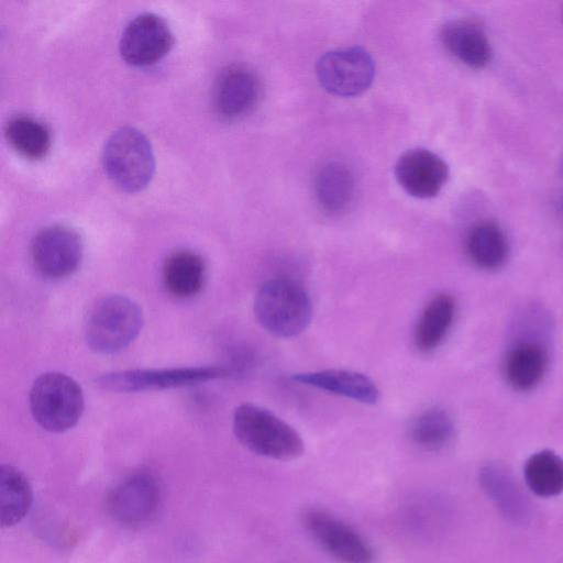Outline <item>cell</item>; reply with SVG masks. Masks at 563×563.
Instances as JSON below:
<instances>
[{"instance_id":"6da1fadb","label":"cell","mask_w":563,"mask_h":563,"mask_svg":"<svg viewBox=\"0 0 563 563\" xmlns=\"http://www.w3.org/2000/svg\"><path fill=\"white\" fill-rule=\"evenodd\" d=\"M254 314L260 325L272 335L291 339L302 333L312 317V303L305 287L289 277H275L258 288Z\"/></svg>"},{"instance_id":"7a4b0ae2","label":"cell","mask_w":563,"mask_h":563,"mask_svg":"<svg viewBox=\"0 0 563 563\" xmlns=\"http://www.w3.org/2000/svg\"><path fill=\"white\" fill-rule=\"evenodd\" d=\"M233 432L251 452L278 461L301 456L305 443L298 431L261 406L244 402L233 413Z\"/></svg>"},{"instance_id":"3957f363","label":"cell","mask_w":563,"mask_h":563,"mask_svg":"<svg viewBox=\"0 0 563 563\" xmlns=\"http://www.w3.org/2000/svg\"><path fill=\"white\" fill-rule=\"evenodd\" d=\"M142 308L122 295L97 300L85 319V340L99 354H113L128 347L143 327Z\"/></svg>"},{"instance_id":"277c9868","label":"cell","mask_w":563,"mask_h":563,"mask_svg":"<svg viewBox=\"0 0 563 563\" xmlns=\"http://www.w3.org/2000/svg\"><path fill=\"white\" fill-rule=\"evenodd\" d=\"M29 405L41 428L59 433L71 429L79 421L85 398L74 378L60 372H46L34 379Z\"/></svg>"},{"instance_id":"5b68a950","label":"cell","mask_w":563,"mask_h":563,"mask_svg":"<svg viewBox=\"0 0 563 563\" xmlns=\"http://www.w3.org/2000/svg\"><path fill=\"white\" fill-rule=\"evenodd\" d=\"M102 163L111 181L128 192L145 188L155 170L150 141L132 126L120 128L110 135L103 147Z\"/></svg>"},{"instance_id":"8992f818","label":"cell","mask_w":563,"mask_h":563,"mask_svg":"<svg viewBox=\"0 0 563 563\" xmlns=\"http://www.w3.org/2000/svg\"><path fill=\"white\" fill-rule=\"evenodd\" d=\"M228 375V368L214 365L136 368L100 375L95 383L99 388L113 393H141L192 386Z\"/></svg>"},{"instance_id":"52a82bcc","label":"cell","mask_w":563,"mask_h":563,"mask_svg":"<svg viewBox=\"0 0 563 563\" xmlns=\"http://www.w3.org/2000/svg\"><path fill=\"white\" fill-rule=\"evenodd\" d=\"M307 533L329 556L339 563H374L375 552L353 527L332 512L311 507L302 512Z\"/></svg>"},{"instance_id":"ba28073f","label":"cell","mask_w":563,"mask_h":563,"mask_svg":"<svg viewBox=\"0 0 563 563\" xmlns=\"http://www.w3.org/2000/svg\"><path fill=\"white\" fill-rule=\"evenodd\" d=\"M317 76L328 92L339 97H353L372 85L375 63L369 53L362 47L338 48L320 57Z\"/></svg>"},{"instance_id":"9c48e42d","label":"cell","mask_w":563,"mask_h":563,"mask_svg":"<svg viewBox=\"0 0 563 563\" xmlns=\"http://www.w3.org/2000/svg\"><path fill=\"white\" fill-rule=\"evenodd\" d=\"M84 245L79 234L64 225L40 230L31 242V257L45 278L62 279L73 275L82 261Z\"/></svg>"},{"instance_id":"30bf717a","label":"cell","mask_w":563,"mask_h":563,"mask_svg":"<svg viewBox=\"0 0 563 563\" xmlns=\"http://www.w3.org/2000/svg\"><path fill=\"white\" fill-rule=\"evenodd\" d=\"M159 485L146 471L130 474L109 492L106 500L109 515L124 526L147 522L159 504Z\"/></svg>"},{"instance_id":"8fae6325","label":"cell","mask_w":563,"mask_h":563,"mask_svg":"<svg viewBox=\"0 0 563 563\" xmlns=\"http://www.w3.org/2000/svg\"><path fill=\"white\" fill-rule=\"evenodd\" d=\"M173 43V33L162 16L142 13L124 29L120 40V54L130 65L145 66L164 57Z\"/></svg>"},{"instance_id":"7c38bea8","label":"cell","mask_w":563,"mask_h":563,"mask_svg":"<svg viewBox=\"0 0 563 563\" xmlns=\"http://www.w3.org/2000/svg\"><path fill=\"white\" fill-rule=\"evenodd\" d=\"M395 177L401 188L419 199L435 197L449 178L446 163L427 148H411L399 156Z\"/></svg>"},{"instance_id":"4fadbf2b","label":"cell","mask_w":563,"mask_h":563,"mask_svg":"<svg viewBox=\"0 0 563 563\" xmlns=\"http://www.w3.org/2000/svg\"><path fill=\"white\" fill-rule=\"evenodd\" d=\"M260 96L256 75L243 65H231L216 80L212 104L224 120H235L249 113Z\"/></svg>"},{"instance_id":"5bb4252c","label":"cell","mask_w":563,"mask_h":563,"mask_svg":"<svg viewBox=\"0 0 563 563\" xmlns=\"http://www.w3.org/2000/svg\"><path fill=\"white\" fill-rule=\"evenodd\" d=\"M440 38L445 49L460 63L474 69L486 67L493 56L489 40L476 21L454 19L444 23Z\"/></svg>"},{"instance_id":"9a60e30c","label":"cell","mask_w":563,"mask_h":563,"mask_svg":"<svg viewBox=\"0 0 563 563\" xmlns=\"http://www.w3.org/2000/svg\"><path fill=\"white\" fill-rule=\"evenodd\" d=\"M292 379L365 405H374L379 399L376 384L368 376L354 371L330 368L298 373Z\"/></svg>"},{"instance_id":"2e32d148","label":"cell","mask_w":563,"mask_h":563,"mask_svg":"<svg viewBox=\"0 0 563 563\" xmlns=\"http://www.w3.org/2000/svg\"><path fill=\"white\" fill-rule=\"evenodd\" d=\"M483 490L509 520L521 522L529 516V503L511 472L500 463H488L481 468Z\"/></svg>"},{"instance_id":"e0dca14e","label":"cell","mask_w":563,"mask_h":563,"mask_svg":"<svg viewBox=\"0 0 563 563\" xmlns=\"http://www.w3.org/2000/svg\"><path fill=\"white\" fill-rule=\"evenodd\" d=\"M313 187L320 208L327 213L339 214L353 201L356 183L352 169L346 164L332 161L319 168Z\"/></svg>"},{"instance_id":"ac0fdd59","label":"cell","mask_w":563,"mask_h":563,"mask_svg":"<svg viewBox=\"0 0 563 563\" xmlns=\"http://www.w3.org/2000/svg\"><path fill=\"white\" fill-rule=\"evenodd\" d=\"M547 364V351L541 342L520 340L507 353L505 376L514 389L527 391L541 382Z\"/></svg>"},{"instance_id":"d6986e66","label":"cell","mask_w":563,"mask_h":563,"mask_svg":"<svg viewBox=\"0 0 563 563\" xmlns=\"http://www.w3.org/2000/svg\"><path fill=\"white\" fill-rule=\"evenodd\" d=\"M455 310V300L449 294H438L426 305L413 333L415 346L420 352L430 353L442 344L453 324Z\"/></svg>"},{"instance_id":"ffe728a7","label":"cell","mask_w":563,"mask_h":563,"mask_svg":"<svg viewBox=\"0 0 563 563\" xmlns=\"http://www.w3.org/2000/svg\"><path fill=\"white\" fill-rule=\"evenodd\" d=\"M166 290L179 299L196 296L203 287L206 265L200 255L188 250L172 253L163 265Z\"/></svg>"},{"instance_id":"44dd1931","label":"cell","mask_w":563,"mask_h":563,"mask_svg":"<svg viewBox=\"0 0 563 563\" xmlns=\"http://www.w3.org/2000/svg\"><path fill=\"white\" fill-rule=\"evenodd\" d=\"M465 247L470 260L486 271L501 267L509 255L507 236L494 221L475 224L467 233Z\"/></svg>"},{"instance_id":"7402d4cb","label":"cell","mask_w":563,"mask_h":563,"mask_svg":"<svg viewBox=\"0 0 563 563\" xmlns=\"http://www.w3.org/2000/svg\"><path fill=\"white\" fill-rule=\"evenodd\" d=\"M32 488L26 476L15 466H0V523L12 527L29 512L32 505Z\"/></svg>"},{"instance_id":"603a6c76","label":"cell","mask_w":563,"mask_h":563,"mask_svg":"<svg viewBox=\"0 0 563 563\" xmlns=\"http://www.w3.org/2000/svg\"><path fill=\"white\" fill-rule=\"evenodd\" d=\"M455 435L451 415L441 408L419 413L409 426V438L420 449L437 452L445 449Z\"/></svg>"},{"instance_id":"cb8c5ba5","label":"cell","mask_w":563,"mask_h":563,"mask_svg":"<svg viewBox=\"0 0 563 563\" xmlns=\"http://www.w3.org/2000/svg\"><path fill=\"white\" fill-rule=\"evenodd\" d=\"M523 477L537 496H558L563 493V459L550 450L536 452L525 463Z\"/></svg>"},{"instance_id":"d4e9b609","label":"cell","mask_w":563,"mask_h":563,"mask_svg":"<svg viewBox=\"0 0 563 563\" xmlns=\"http://www.w3.org/2000/svg\"><path fill=\"white\" fill-rule=\"evenodd\" d=\"M4 133L9 144L30 159L42 158L51 146L49 130L32 117H13L8 121Z\"/></svg>"},{"instance_id":"484cf974","label":"cell","mask_w":563,"mask_h":563,"mask_svg":"<svg viewBox=\"0 0 563 563\" xmlns=\"http://www.w3.org/2000/svg\"><path fill=\"white\" fill-rule=\"evenodd\" d=\"M560 166H561V172L563 174V153H562V156H561V165Z\"/></svg>"},{"instance_id":"4316f807","label":"cell","mask_w":563,"mask_h":563,"mask_svg":"<svg viewBox=\"0 0 563 563\" xmlns=\"http://www.w3.org/2000/svg\"><path fill=\"white\" fill-rule=\"evenodd\" d=\"M561 19H562V23H563V7H562Z\"/></svg>"}]
</instances>
